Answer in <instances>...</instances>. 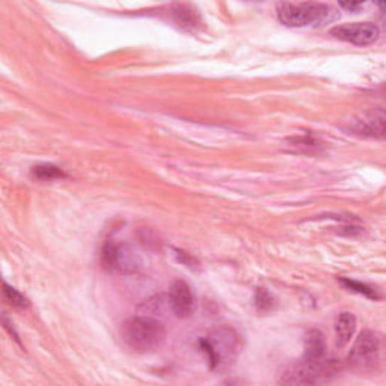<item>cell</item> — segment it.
Segmentation results:
<instances>
[{
	"instance_id": "cell-5",
	"label": "cell",
	"mask_w": 386,
	"mask_h": 386,
	"mask_svg": "<svg viewBox=\"0 0 386 386\" xmlns=\"http://www.w3.org/2000/svg\"><path fill=\"white\" fill-rule=\"evenodd\" d=\"M380 355V337L372 331H364L356 338L350 353H348V364L356 368L375 367Z\"/></svg>"
},
{
	"instance_id": "cell-12",
	"label": "cell",
	"mask_w": 386,
	"mask_h": 386,
	"mask_svg": "<svg viewBox=\"0 0 386 386\" xmlns=\"http://www.w3.org/2000/svg\"><path fill=\"white\" fill-rule=\"evenodd\" d=\"M341 282L345 285L348 290L363 294V296L371 299V301H377V299H380L379 291L375 287H372V285L359 282V281H355V279H348V278H341Z\"/></svg>"
},
{
	"instance_id": "cell-3",
	"label": "cell",
	"mask_w": 386,
	"mask_h": 386,
	"mask_svg": "<svg viewBox=\"0 0 386 386\" xmlns=\"http://www.w3.org/2000/svg\"><path fill=\"white\" fill-rule=\"evenodd\" d=\"M337 11L326 4L318 2H284L278 6V18L289 28L318 26L321 23L332 21Z\"/></svg>"
},
{
	"instance_id": "cell-9",
	"label": "cell",
	"mask_w": 386,
	"mask_h": 386,
	"mask_svg": "<svg viewBox=\"0 0 386 386\" xmlns=\"http://www.w3.org/2000/svg\"><path fill=\"white\" fill-rule=\"evenodd\" d=\"M355 132L359 134H367L371 138H383L385 133V115L383 109H377L375 112H370L367 117L363 118V121H356Z\"/></svg>"
},
{
	"instance_id": "cell-8",
	"label": "cell",
	"mask_w": 386,
	"mask_h": 386,
	"mask_svg": "<svg viewBox=\"0 0 386 386\" xmlns=\"http://www.w3.org/2000/svg\"><path fill=\"white\" fill-rule=\"evenodd\" d=\"M304 360L316 367L329 368V360L326 358V341L323 333L317 329H311L305 337V353Z\"/></svg>"
},
{
	"instance_id": "cell-4",
	"label": "cell",
	"mask_w": 386,
	"mask_h": 386,
	"mask_svg": "<svg viewBox=\"0 0 386 386\" xmlns=\"http://www.w3.org/2000/svg\"><path fill=\"white\" fill-rule=\"evenodd\" d=\"M102 264L109 270L122 273V275H134L142 269L144 261L133 245L127 242H107L102 251Z\"/></svg>"
},
{
	"instance_id": "cell-17",
	"label": "cell",
	"mask_w": 386,
	"mask_h": 386,
	"mask_svg": "<svg viewBox=\"0 0 386 386\" xmlns=\"http://www.w3.org/2000/svg\"><path fill=\"white\" fill-rule=\"evenodd\" d=\"M340 6L347 9V11H350V12H356V11H359L360 8L364 6V4H360V2H341Z\"/></svg>"
},
{
	"instance_id": "cell-10",
	"label": "cell",
	"mask_w": 386,
	"mask_h": 386,
	"mask_svg": "<svg viewBox=\"0 0 386 386\" xmlns=\"http://www.w3.org/2000/svg\"><path fill=\"white\" fill-rule=\"evenodd\" d=\"M356 331V317L352 313H341L335 318V338L340 348L350 343Z\"/></svg>"
},
{
	"instance_id": "cell-6",
	"label": "cell",
	"mask_w": 386,
	"mask_h": 386,
	"mask_svg": "<svg viewBox=\"0 0 386 386\" xmlns=\"http://www.w3.org/2000/svg\"><path fill=\"white\" fill-rule=\"evenodd\" d=\"M331 35L335 38L350 43L355 45H370L376 43L380 36V29L375 23H345L331 29Z\"/></svg>"
},
{
	"instance_id": "cell-2",
	"label": "cell",
	"mask_w": 386,
	"mask_h": 386,
	"mask_svg": "<svg viewBox=\"0 0 386 386\" xmlns=\"http://www.w3.org/2000/svg\"><path fill=\"white\" fill-rule=\"evenodd\" d=\"M121 337L130 348L139 353L159 350L166 340L163 323L153 317H130L122 323Z\"/></svg>"
},
{
	"instance_id": "cell-11",
	"label": "cell",
	"mask_w": 386,
	"mask_h": 386,
	"mask_svg": "<svg viewBox=\"0 0 386 386\" xmlns=\"http://www.w3.org/2000/svg\"><path fill=\"white\" fill-rule=\"evenodd\" d=\"M32 177L41 181H52V180H62L67 178V173L64 169H60L56 165L52 163H38L31 169Z\"/></svg>"
},
{
	"instance_id": "cell-7",
	"label": "cell",
	"mask_w": 386,
	"mask_h": 386,
	"mask_svg": "<svg viewBox=\"0 0 386 386\" xmlns=\"http://www.w3.org/2000/svg\"><path fill=\"white\" fill-rule=\"evenodd\" d=\"M168 301L172 313L178 318H189L192 314H195L196 297L191 289V285L186 281H173L168 294Z\"/></svg>"
},
{
	"instance_id": "cell-16",
	"label": "cell",
	"mask_w": 386,
	"mask_h": 386,
	"mask_svg": "<svg viewBox=\"0 0 386 386\" xmlns=\"http://www.w3.org/2000/svg\"><path fill=\"white\" fill-rule=\"evenodd\" d=\"M177 257H178L180 261H183V263H184V264H188L189 267H193V264H198V263H196V259H195L192 255H189L188 252L177 251Z\"/></svg>"
},
{
	"instance_id": "cell-14",
	"label": "cell",
	"mask_w": 386,
	"mask_h": 386,
	"mask_svg": "<svg viewBox=\"0 0 386 386\" xmlns=\"http://www.w3.org/2000/svg\"><path fill=\"white\" fill-rule=\"evenodd\" d=\"M173 12H176V16L178 17L180 23L189 24V26H195L196 21L199 20V17L196 14V11L192 9L191 6L178 5V6H176V9H173Z\"/></svg>"
},
{
	"instance_id": "cell-15",
	"label": "cell",
	"mask_w": 386,
	"mask_h": 386,
	"mask_svg": "<svg viewBox=\"0 0 386 386\" xmlns=\"http://www.w3.org/2000/svg\"><path fill=\"white\" fill-rule=\"evenodd\" d=\"M255 305L259 311H270L275 305V299L266 289H258L255 293Z\"/></svg>"
},
{
	"instance_id": "cell-13",
	"label": "cell",
	"mask_w": 386,
	"mask_h": 386,
	"mask_svg": "<svg viewBox=\"0 0 386 386\" xmlns=\"http://www.w3.org/2000/svg\"><path fill=\"white\" fill-rule=\"evenodd\" d=\"M4 299L5 301L12 305V306H16V308H28L29 306V301H28V297L26 296H23L17 289L14 287H11V285H8V282L4 281Z\"/></svg>"
},
{
	"instance_id": "cell-1",
	"label": "cell",
	"mask_w": 386,
	"mask_h": 386,
	"mask_svg": "<svg viewBox=\"0 0 386 386\" xmlns=\"http://www.w3.org/2000/svg\"><path fill=\"white\" fill-rule=\"evenodd\" d=\"M201 348L208 358L211 370L223 371L231 367L242 350V337L231 326H218L207 337L199 340Z\"/></svg>"
}]
</instances>
